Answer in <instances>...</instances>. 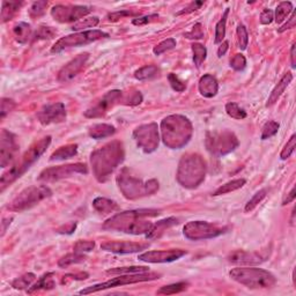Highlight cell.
Returning <instances> with one entry per match:
<instances>
[{"instance_id":"obj_1","label":"cell","mask_w":296,"mask_h":296,"mask_svg":"<svg viewBox=\"0 0 296 296\" xmlns=\"http://www.w3.org/2000/svg\"><path fill=\"white\" fill-rule=\"evenodd\" d=\"M160 210H134L122 212L111 217L103 224V229L117 230L132 235L147 234L152 229L153 222L147 218H153L160 214Z\"/></svg>"},{"instance_id":"obj_2","label":"cell","mask_w":296,"mask_h":296,"mask_svg":"<svg viewBox=\"0 0 296 296\" xmlns=\"http://www.w3.org/2000/svg\"><path fill=\"white\" fill-rule=\"evenodd\" d=\"M123 159L124 149L120 141H112L93 152L91 162L98 181H107L110 173L121 165Z\"/></svg>"},{"instance_id":"obj_3","label":"cell","mask_w":296,"mask_h":296,"mask_svg":"<svg viewBox=\"0 0 296 296\" xmlns=\"http://www.w3.org/2000/svg\"><path fill=\"white\" fill-rule=\"evenodd\" d=\"M161 131L166 146L172 149H179L189 143L194 130L188 118L181 115H173L162 121Z\"/></svg>"},{"instance_id":"obj_4","label":"cell","mask_w":296,"mask_h":296,"mask_svg":"<svg viewBox=\"0 0 296 296\" xmlns=\"http://www.w3.org/2000/svg\"><path fill=\"white\" fill-rule=\"evenodd\" d=\"M51 144V137L48 136L43 139H41L37 143H35L27 152L25 153V155L22 156V160L20 162L17 163L8 170L7 173H5L2 175L1 179H0V190L1 192L5 191V189L12 184L13 182L17 181L18 178L24 175L27 170L34 165L40 157L43 155L44 152L47 150V148L50 146Z\"/></svg>"},{"instance_id":"obj_5","label":"cell","mask_w":296,"mask_h":296,"mask_svg":"<svg viewBox=\"0 0 296 296\" xmlns=\"http://www.w3.org/2000/svg\"><path fill=\"white\" fill-rule=\"evenodd\" d=\"M234 281L250 289L271 288L276 284L275 276L271 272L258 268H236L229 272Z\"/></svg>"},{"instance_id":"obj_6","label":"cell","mask_w":296,"mask_h":296,"mask_svg":"<svg viewBox=\"0 0 296 296\" xmlns=\"http://www.w3.org/2000/svg\"><path fill=\"white\" fill-rule=\"evenodd\" d=\"M205 162L199 155H184L177 170V181L184 188L194 189L205 178Z\"/></svg>"},{"instance_id":"obj_7","label":"cell","mask_w":296,"mask_h":296,"mask_svg":"<svg viewBox=\"0 0 296 296\" xmlns=\"http://www.w3.org/2000/svg\"><path fill=\"white\" fill-rule=\"evenodd\" d=\"M117 182L120 190L128 199H136L143 197V196L153 195L159 189V182L155 181V179H150V181L146 183H143L140 179L127 173V169H125L118 176Z\"/></svg>"},{"instance_id":"obj_8","label":"cell","mask_w":296,"mask_h":296,"mask_svg":"<svg viewBox=\"0 0 296 296\" xmlns=\"http://www.w3.org/2000/svg\"><path fill=\"white\" fill-rule=\"evenodd\" d=\"M52 192L44 185H33L21 191L17 197L6 206L7 210L12 212H22L34 207L44 199L51 197Z\"/></svg>"},{"instance_id":"obj_9","label":"cell","mask_w":296,"mask_h":296,"mask_svg":"<svg viewBox=\"0 0 296 296\" xmlns=\"http://www.w3.org/2000/svg\"><path fill=\"white\" fill-rule=\"evenodd\" d=\"M108 37H109V34L104 33V31L102 30H99V29L79 31V33H74L59 38V40L54 43V46L51 48V52L59 53L64 50L71 49V48L87 46V44H91L93 42H96L99 40H102V38H108Z\"/></svg>"},{"instance_id":"obj_10","label":"cell","mask_w":296,"mask_h":296,"mask_svg":"<svg viewBox=\"0 0 296 296\" xmlns=\"http://www.w3.org/2000/svg\"><path fill=\"white\" fill-rule=\"evenodd\" d=\"M161 274L159 273H150V272H143V273H134V274H124L118 276V278H114L109 281L102 282V284H98L91 287H87L82 291L79 292V294L81 295H88L92 293H98L104 289H110L115 287H120V286H125V285H132V284H138V282H146V281H152V280L159 279Z\"/></svg>"},{"instance_id":"obj_11","label":"cell","mask_w":296,"mask_h":296,"mask_svg":"<svg viewBox=\"0 0 296 296\" xmlns=\"http://www.w3.org/2000/svg\"><path fill=\"white\" fill-rule=\"evenodd\" d=\"M229 227L211 223L207 221H190L183 228V234L188 240L202 241L215 239L220 235L227 233Z\"/></svg>"},{"instance_id":"obj_12","label":"cell","mask_w":296,"mask_h":296,"mask_svg":"<svg viewBox=\"0 0 296 296\" xmlns=\"http://www.w3.org/2000/svg\"><path fill=\"white\" fill-rule=\"evenodd\" d=\"M206 146L212 154L217 156H223L233 152L239 146V140L234 133L224 131L222 133L208 134L206 139Z\"/></svg>"},{"instance_id":"obj_13","label":"cell","mask_w":296,"mask_h":296,"mask_svg":"<svg viewBox=\"0 0 296 296\" xmlns=\"http://www.w3.org/2000/svg\"><path fill=\"white\" fill-rule=\"evenodd\" d=\"M88 173V168L85 163H74V165L51 167V168L44 169L38 176V181L43 182H54L59 181L62 178L71 177L75 173Z\"/></svg>"},{"instance_id":"obj_14","label":"cell","mask_w":296,"mask_h":296,"mask_svg":"<svg viewBox=\"0 0 296 296\" xmlns=\"http://www.w3.org/2000/svg\"><path fill=\"white\" fill-rule=\"evenodd\" d=\"M19 144L15 134L2 128L0 133V166L1 168L11 166L17 159Z\"/></svg>"},{"instance_id":"obj_15","label":"cell","mask_w":296,"mask_h":296,"mask_svg":"<svg viewBox=\"0 0 296 296\" xmlns=\"http://www.w3.org/2000/svg\"><path fill=\"white\" fill-rule=\"evenodd\" d=\"M133 138L136 140L138 147H140L144 152H154L159 146L157 125L155 123H152L136 128V131L133 132Z\"/></svg>"},{"instance_id":"obj_16","label":"cell","mask_w":296,"mask_h":296,"mask_svg":"<svg viewBox=\"0 0 296 296\" xmlns=\"http://www.w3.org/2000/svg\"><path fill=\"white\" fill-rule=\"evenodd\" d=\"M93 7L91 6H64V5H57L51 9V15L54 20L60 22V24H67V22L78 21L80 19H82L86 15H88L92 12Z\"/></svg>"},{"instance_id":"obj_17","label":"cell","mask_w":296,"mask_h":296,"mask_svg":"<svg viewBox=\"0 0 296 296\" xmlns=\"http://www.w3.org/2000/svg\"><path fill=\"white\" fill-rule=\"evenodd\" d=\"M37 118L43 125L63 123L66 121V109L63 103L47 104L37 112Z\"/></svg>"},{"instance_id":"obj_18","label":"cell","mask_w":296,"mask_h":296,"mask_svg":"<svg viewBox=\"0 0 296 296\" xmlns=\"http://www.w3.org/2000/svg\"><path fill=\"white\" fill-rule=\"evenodd\" d=\"M186 255L185 250H162V251H146L138 257L141 262H146L150 264H161V263H172L175 260L181 259L183 256Z\"/></svg>"},{"instance_id":"obj_19","label":"cell","mask_w":296,"mask_h":296,"mask_svg":"<svg viewBox=\"0 0 296 296\" xmlns=\"http://www.w3.org/2000/svg\"><path fill=\"white\" fill-rule=\"evenodd\" d=\"M121 96H122V92L117 91V89L108 92L107 94L103 96V98L96 103L94 107L88 109V110L85 112V116L88 118L102 117V116L107 114L109 109L114 107V104L121 99Z\"/></svg>"},{"instance_id":"obj_20","label":"cell","mask_w":296,"mask_h":296,"mask_svg":"<svg viewBox=\"0 0 296 296\" xmlns=\"http://www.w3.org/2000/svg\"><path fill=\"white\" fill-rule=\"evenodd\" d=\"M89 59V53L85 52L76 56L74 59L62 67V70L58 72V81L59 82H69L75 78L78 74L81 72L83 66L86 65L87 60Z\"/></svg>"},{"instance_id":"obj_21","label":"cell","mask_w":296,"mask_h":296,"mask_svg":"<svg viewBox=\"0 0 296 296\" xmlns=\"http://www.w3.org/2000/svg\"><path fill=\"white\" fill-rule=\"evenodd\" d=\"M149 247V244L147 243H136V242H107L103 243L101 246V249L108 252L114 253H121V255H125V253H136L140 252L145 249Z\"/></svg>"},{"instance_id":"obj_22","label":"cell","mask_w":296,"mask_h":296,"mask_svg":"<svg viewBox=\"0 0 296 296\" xmlns=\"http://www.w3.org/2000/svg\"><path fill=\"white\" fill-rule=\"evenodd\" d=\"M268 259V255H263L262 252H250V251L237 250L228 256V260L233 264H247V265H256Z\"/></svg>"},{"instance_id":"obj_23","label":"cell","mask_w":296,"mask_h":296,"mask_svg":"<svg viewBox=\"0 0 296 296\" xmlns=\"http://www.w3.org/2000/svg\"><path fill=\"white\" fill-rule=\"evenodd\" d=\"M219 92V82L212 74H205L199 80V93L204 98H214Z\"/></svg>"},{"instance_id":"obj_24","label":"cell","mask_w":296,"mask_h":296,"mask_svg":"<svg viewBox=\"0 0 296 296\" xmlns=\"http://www.w3.org/2000/svg\"><path fill=\"white\" fill-rule=\"evenodd\" d=\"M178 223V219L176 218H167L165 220L157 221L156 223L153 224L152 229H150L148 233L146 234V239L147 240H154V239H159V237L162 235L165 231L168 229V228L175 226V224Z\"/></svg>"},{"instance_id":"obj_25","label":"cell","mask_w":296,"mask_h":296,"mask_svg":"<svg viewBox=\"0 0 296 296\" xmlns=\"http://www.w3.org/2000/svg\"><path fill=\"white\" fill-rule=\"evenodd\" d=\"M293 80V74L292 72H287L282 76L281 80L278 82V85L274 87L271 95L269 96L268 103H266V107H271V105L274 104V103L278 102V99H280V96L284 94V92L286 91V88L289 86V83L292 82Z\"/></svg>"},{"instance_id":"obj_26","label":"cell","mask_w":296,"mask_h":296,"mask_svg":"<svg viewBox=\"0 0 296 296\" xmlns=\"http://www.w3.org/2000/svg\"><path fill=\"white\" fill-rule=\"evenodd\" d=\"M54 286H56V284H54V273L50 272L42 275L36 284L28 288L27 293L28 294H33V293L37 291H49V289H53Z\"/></svg>"},{"instance_id":"obj_27","label":"cell","mask_w":296,"mask_h":296,"mask_svg":"<svg viewBox=\"0 0 296 296\" xmlns=\"http://www.w3.org/2000/svg\"><path fill=\"white\" fill-rule=\"evenodd\" d=\"M93 207L101 214L115 213V212L118 211V208H120L118 207L117 202L111 200V199L103 198V197H99L94 199V201H93Z\"/></svg>"},{"instance_id":"obj_28","label":"cell","mask_w":296,"mask_h":296,"mask_svg":"<svg viewBox=\"0 0 296 296\" xmlns=\"http://www.w3.org/2000/svg\"><path fill=\"white\" fill-rule=\"evenodd\" d=\"M13 34H14L15 40L21 44H25L33 37V30H31L30 25L25 24V22H19L15 25L13 28Z\"/></svg>"},{"instance_id":"obj_29","label":"cell","mask_w":296,"mask_h":296,"mask_svg":"<svg viewBox=\"0 0 296 296\" xmlns=\"http://www.w3.org/2000/svg\"><path fill=\"white\" fill-rule=\"evenodd\" d=\"M116 128L110 124H95L89 128V136L93 139H103L115 134Z\"/></svg>"},{"instance_id":"obj_30","label":"cell","mask_w":296,"mask_h":296,"mask_svg":"<svg viewBox=\"0 0 296 296\" xmlns=\"http://www.w3.org/2000/svg\"><path fill=\"white\" fill-rule=\"evenodd\" d=\"M24 5L22 1H4L1 8V22H8L17 15V13L20 11L21 6Z\"/></svg>"},{"instance_id":"obj_31","label":"cell","mask_w":296,"mask_h":296,"mask_svg":"<svg viewBox=\"0 0 296 296\" xmlns=\"http://www.w3.org/2000/svg\"><path fill=\"white\" fill-rule=\"evenodd\" d=\"M78 153V145L71 144L67 146L60 147L59 149H57L56 152L52 153V155L50 157V161H60L71 159V157L75 156Z\"/></svg>"},{"instance_id":"obj_32","label":"cell","mask_w":296,"mask_h":296,"mask_svg":"<svg viewBox=\"0 0 296 296\" xmlns=\"http://www.w3.org/2000/svg\"><path fill=\"white\" fill-rule=\"evenodd\" d=\"M247 179L244 178H239V179H234V181H230L226 183V184L221 185L220 188H218L215 191L213 192L214 197H217V196H221V195H226V194H230V192L236 191V190H239L241 188H243L244 185H246Z\"/></svg>"},{"instance_id":"obj_33","label":"cell","mask_w":296,"mask_h":296,"mask_svg":"<svg viewBox=\"0 0 296 296\" xmlns=\"http://www.w3.org/2000/svg\"><path fill=\"white\" fill-rule=\"evenodd\" d=\"M228 14H229V8L224 9L223 15L220 19V21L218 22L217 25H215V38H214V43L215 44H221L224 40V36H226V25H227V19H228Z\"/></svg>"},{"instance_id":"obj_34","label":"cell","mask_w":296,"mask_h":296,"mask_svg":"<svg viewBox=\"0 0 296 296\" xmlns=\"http://www.w3.org/2000/svg\"><path fill=\"white\" fill-rule=\"evenodd\" d=\"M293 11H294V8H293V4L291 1L280 2L275 8L274 20L276 24H281V22H284L286 20V18H288V15L292 14Z\"/></svg>"},{"instance_id":"obj_35","label":"cell","mask_w":296,"mask_h":296,"mask_svg":"<svg viewBox=\"0 0 296 296\" xmlns=\"http://www.w3.org/2000/svg\"><path fill=\"white\" fill-rule=\"evenodd\" d=\"M149 272L148 266H128V268H115L107 271V274L111 275H124V274H134V273Z\"/></svg>"},{"instance_id":"obj_36","label":"cell","mask_w":296,"mask_h":296,"mask_svg":"<svg viewBox=\"0 0 296 296\" xmlns=\"http://www.w3.org/2000/svg\"><path fill=\"white\" fill-rule=\"evenodd\" d=\"M86 260V256H83V253H78V252H73V253H69V255L64 256L63 258L59 259L58 262V266L62 269H66L69 266L73 265V264H79L82 263Z\"/></svg>"},{"instance_id":"obj_37","label":"cell","mask_w":296,"mask_h":296,"mask_svg":"<svg viewBox=\"0 0 296 296\" xmlns=\"http://www.w3.org/2000/svg\"><path fill=\"white\" fill-rule=\"evenodd\" d=\"M159 69L155 65H147L141 67V69L137 70L134 72V78L137 80H148V79H153L159 74Z\"/></svg>"},{"instance_id":"obj_38","label":"cell","mask_w":296,"mask_h":296,"mask_svg":"<svg viewBox=\"0 0 296 296\" xmlns=\"http://www.w3.org/2000/svg\"><path fill=\"white\" fill-rule=\"evenodd\" d=\"M57 35V30L52 27H47V25H41L36 31L33 34L31 41H42V40H51Z\"/></svg>"},{"instance_id":"obj_39","label":"cell","mask_w":296,"mask_h":296,"mask_svg":"<svg viewBox=\"0 0 296 296\" xmlns=\"http://www.w3.org/2000/svg\"><path fill=\"white\" fill-rule=\"evenodd\" d=\"M35 279H36V275L34 273H25V274L20 276V278H17L12 282V287L18 289V291L29 288L35 281Z\"/></svg>"},{"instance_id":"obj_40","label":"cell","mask_w":296,"mask_h":296,"mask_svg":"<svg viewBox=\"0 0 296 296\" xmlns=\"http://www.w3.org/2000/svg\"><path fill=\"white\" fill-rule=\"evenodd\" d=\"M189 287V284L185 281L182 282H177V284H172L168 286H163L161 287L159 291H157V294L159 295H173V294H177V293L184 292L186 288Z\"/></svg>"},{"instance_id":"obj_41","label":"cell","mask_w":296,"mask_h":296,"mask_svg":"<svg viewBox=\"0 0 296 296\" xmlns=\"http://www.w3.org/2000/svg\"><path fill=\"white\" fill-rule=\"evenodd\" d=\"M226 112L229 117L234 120H244L247 117V111L241 108L237 103L229 102L226 104Z\"/></svg>"},{"instance_id":"obj_42","label":"cell","mask_w":296,"mask_h":296,"mask_svg":"<svg viewBox=\"0 0 296 296\" xmlns=\"http://www.w3.org/2000/svg\"><path fill=\"white\" fill-rule=\"evenodd\" d=\"M266 196H268V189L259 190V191L256 192V194L253 195V197L247 202L244 211H246L247 213H249V212H252L257 207V206H258L260 202H262L264 199H265Z\"/></svg>"},{"instance_id":"obj_43","label":"cell","mask_w":296,"mask_h":296,"mask_svg":"<svg viewBox=\"0 0 296 296\" xmlns=\"http://www.w3.org/2000/svg\"><path fill=\"white\" fill-rule=\"evenodd\" d=\"M192 51H194V62L197 69L200 67L202 63L205 62L206 56H207V50L206 48L200 43H194L192 44Z\"/></svg>"},{"instance_id":"obj_44","label":"cell","mask_w":296,"mask_h":296,"mask_svg":"<svg viewBox=\"0 0 296 296\" xmlns=\"http://www.w3.org/2000/svg\"><path fill=\"white\" fill-rule=\"evenodd\" d=\"M99 19L98 17H93V18H86L83 19V20H80L76 22V24H74L72 25V30L76 31V33H79L80 30L83 31V29L86 28H93L96 27V25H99Z\"/></svg>"},{"instance_id":"obj_45","label":"cell","mask_w":296,"mask_h":296,"mask_svg":"<svg viewBox=\"0 0 296 296\" xmlns=\"http://www.w3.org/2000/svg\"><path fill=\"white\" fill-rule=\"evenodd\" d=\"M280 128V124L278 122L274 121H270L263 126L262 130V140H266L270 139V138L274 137L276 133H278Z\"/></svg>"},{"instance_id":"obj_46","label":"cell","mask_w":296,"mask_h":296,"mask_svg":"<svg viewBox=\"0 0 296 296\" xmlns=\"http://www.w3.org/2000/svg\"><path fill=\"white\" fill-rule=\"evenodd\" d=\"M48 7V1H35L29 8V17L31 19H37L44 15Z\"/></svg>"},{"instance_id":"obj_47","label":"cell","mask_w":296,"mask_h":296,"mask_svg":"<svg viewBox=\"0 0 296 296\" xmlns=\"http://www.w3.org/2000/svg\"><path fill=\"white\" fill-rule=\"evenodd\" d=\"M176 47V40L175 38H168V40H165L161 43L157 44L156 47H154L153 52L156 56H160V54L167 52V51L173 50V48Z\"/></svg>"},{"instance_id":"obj_48","label":"cell","mask_w":296,"mask_h":296,"mask_svg":"<svg viewBox=\"0 0 296 296\" xmlns=\"http://www.w3.org/2000/svg\"><path fill=\"white\" fill-rule=\"evenodd\" d=\"M295 147H296V136L295 134H293L291 139L287 141V144H286L285 147L282 148L281 153H280V159L287 160L288 157H291L292 154L295 152Z\"/></svg>"},{"instance_id":"obj_49","label":"cell","mask_w":296,"mask_h":296,"mask_svg":"<svg viewBox=\"0 0 296 296\" xmlns=\"http://www.w3.org/2000/svg\"><path fill=\"white\" fill-rule=\"evenodd\" d=\"M237 41H239V48L241 50H246L249 43V35L244 25H239L237 27Z\"/></svg>"},{"instance_id":"obj_50","label":"cell","mask_w":296,"mask_h":296,"mask_svg":"<svg viewBox=\"0 0 296 296\" xmlns=\"http://www.w3.org/2000/svg\"><path fill=\"white\" fill-rule=\"evenodd\" d=\"M136 15H140V13L136 12V11H130V9H123V11L109 13L107 19L109 21L115 22V21L120 20V19H123L126 17H136Z\"/></svg>"},{"instance_id":"obj_51","label":"cell","mask_w":296,"mask_h":296,"mask_svg":"<svg viewBox=\"0 0 296 296\" xmlns=\"http://www.w3.org/2000/svg\"><path fill=\"white\" fill-rule=\"evenodd\" d=\"M95 247V242L94 241H78L74 244V252L78 253H85V252H91L94 250Z\"/></svg>"},{"instance_id":"obj_52","label":"cell","mask_w":296,"mask_h":296,"mask_svg":"<svg viewBox=\"0 0 296 296\" xmlns=\"http://www.w3.org/2000/svg\"><path fill=\"white\" fill-rule=\"evenodd\" d=\"M246 66H247V59L243 54L237 53L230 59V67L233 70L237 71V72L243 71L244 69H246Z\"/></svg>"},{"instance_id":"obj_53","label":"cell","mask_w":296,"mask_h":296,"mask_svg":"<svg viewBox=\"0 0 296 296\" xmlns=\"http://www.w3.org/2000/svg\"><path fill=\"white\" fill-rule=\"evenodd\" d=\"M168 80H169L170 86H172V88L173 89V91H176V92H178V93H182V92H184L185 89H186V85H185V83L183 82L182 80L179 79L175 73H170L169 75H168Z\"/></svg>"},{"instance_id":"obj_54","label":"cell","mask_w":296,"mask_h":296,"mask_svg":"<svg viewBox=\"0 0 296 296\" xmlns=\"http://www.w3.org/2000/svg\"><path fill=\"white\" fill-rule=\"evenodd\" d=\"M184 36L186 38H189V40H200V38H204V29H202V25L196 24L189 33L184 34Z\"/></svg>"},{"instance_id":"obj_55","label":"cell","mask_w":296,"mask_h":296,"mask_svg":"<svg viewBox=\"0 0 296 296\" xmlns=\"http://www.w3.org/2000/svg\"><path fill=\"white\" fill-rule=\"evenodd\" d=\"M15 102L11 99H1V110H0V118L4 120L6 117V115H8L13 109L15 108Z\"/></svg>"},{"instance_id":"obj_56","label":"cell","mask_w":296,"mask_h":296,"mask_svg":"<svg viewBox=\"0 0 296 296\" xmlns=\"http://www.w3.org/2000/svg\"><path fill=\"white\" fill-rule=\"evenodd\" d=\"M274 20V12L270 8L263 9L260 13V24L262 25H270Z\"/></svg>"},{"instance_id":"obj_57","label":"cell","mask_w":296,"mask_h":296,"mask_svg":"<svg viewBox=\"0 0 296 296\" xmlns=\"http://www.w3.org/2000/svg\"><path fill=\"white\" fill-rule=\"evenodd\" d=\"M156 19H159V14H149V15H146V17H140V18L133 19L132 24H133L134 25H144L149 24V22H152L154 20H156Z\"/></svg>"},{"instance_id":"obj_58","label":"cell","mask_w":296,"mask_h":296,"mask_svg":"<svg viewBox=\"0 0 296 296\" xmlns=\"http://www.w3.org/2000/svg\"><path fill=\"white\" fill-rule=\"evenodd\" d=\"M205 2L204 1H192L191 4H190L188 7H185L184 9H182L181 12L177 13L176 15H183V14H189V13H192L195 11H197L201 7V6H204Z\"/></svg>"},{"instance_id":"obj_59","label":"cell","mask_w":296,"mask_h":296,"mask_svg":"<svg viewBox=\"0 0 296 296\" xmlns=\"http://www.w3.org/2000/svg\"><path fill=\"white\" fill-rule=\"evenodd\" d=\"M295 25H296V12H295V9H294V11L292 12L291 18L288 19V21L286 22V24L284 25H282L281 28H279L278 31H279V33H284V31L288 30V29L295 28Z\"/></svg>"},{"instance_id":"obj_60","label":"cell","mask_w":296,"mask_h":296,"mask_svg":"<svg viewBox=\"0 0 296 296\" xmlns=\"http://www.w3.org/2000/svg\"><path fill=\"white\" fill-rule=\"evenodd\" d=\"M75 228H76V223H75V222H70V223L64 224V226L60 227L59 229H57V233L70 235V234H72L74 230H75Z\"/></svg>"},{"instance_id":"obj_61","label":"cell","mask_w":296,"mask_h":296,"mask_svg":"<svg viewBox=\"0 0 296 296\" xmlns=\"http://www.w3.org/2000/svg\"><path fill=\"white\" fill-rule=\"evenodd\" d=\"M296 198V194H295V186H293L291 192L289 194H287V196L284 198V200H282V205H287V204H291L292 201H294Z\"/></svg>"},{"instance_id":"obj_62","label":"cell","mask_w":296,"mask_h":296,"mask_svg":"<svg viewBox=\"0 0 296 296\" xmlns=\"http://www.w3.org/2000/svg\"><path fill=\"white\" fill-rule=\"evenodd\" d=\"M228 48H229V42H228V41L222 42V43L220 44V47H219V49H218V56L220 58L222 56H224V54H226V52H227Z\"/></svg>"},{"instance_id":"obj_63","label":"cell","mask_w":296,"mask_h":296,"mask_svg":"<svg viewBox=\"0 0 296 296\" xmlns=\"http://www.w3.org/2000/svg\"><path fill=\"white\" fill-rule=\"evenodd\" d=\"M295 49H296V44L293 43L292 49H291V62H292V67L295 69L296 67V59H295Z\"/></svg>"},{"instance_id":"obj_64","label":"cell","mask_w":296,"mask_h":296,"mask_svg":"<svg viewBox=\"0 0 296 296\" xmlns=\"http://www.w3.org/2000/svg\"><path fill=\"white\" fill-rule=\"evenodd\" d=\"M13 220V218H4L2 219V235H4L6 233V230H7V226H9L11 224V222Z\"/></svg>"}]
</instances>
